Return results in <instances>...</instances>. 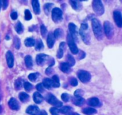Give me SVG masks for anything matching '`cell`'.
Instances as JSON below:
<instances>
[{
    "mask_svg": "<svg viewBox=\"0 0 122 115\" xmlns=\"http://www.w3.org/2000/svg\"><path fill=\"white\" fill-rule=\"evenodd\" d=\"M79 34L82 38L83 42L86 44H90L91 43V32L89 30V28L87 24H82L81 25Z\"/></svg>",
    "mask_w": 122,
    "mask_h": 115,
    "instance_id": "6da1fadb",
    "label": "cell"
},
{
    "mask_svg": "<svg viewBox=\"0 0 122 115\" xmlns=\"http://www.w3.org/2000/svg\"><path fill=\"white\" fill-rule=\"evenodd\" d=\"M92 27L93 30L94 34L97 38V39L99 40L103 39V33L102 30V26L101 25L100 22L96 18H94L92 20Z\"/></svg>",
    "mask_w": 122,
    "mask_h": 115,
    "instance_id": "7a4b0ae2",
    "label": "cell"
},
{
    "mask_svg": "<svg viewBox=\"0 0 122 115\" xmlns=\"http://www.w3.org/2000/svg\"><path fill=\"white\" fill-rule=\"evenodd\" d=\"M93 9L97 16H101L104 14V6L100 0H95L93 1Z\"/></svg>",
    "mask_w": 122,
    "mask_h": 115,
    "instance_id": "3957f363",
    "label": "cell"
},
{
    "mask_svg": "<svg viewBox=\"0 0 122 115\" xmlns=\"http://www.w3.org/2000/svg\"><path fill=\"white\" fill-rule=\"evenodd\" d=\"M66 40H67V44H68V47L71 51L72 52V54L76 55L79 53V49L77 48L76 45L75 44V41L72 38V37L70 34H67V38H66Z\"/></svg>",
    "mask_w": 122,
    "mask_h": 115,
    "instance_id": "277c9868",
    "label": "cell"
},
{
    "mask_svg": "<svg viewBox=\"0 0 122 115\" xmlns=\"http://www.w3.org/2000/svg\"><path fill=\"white\" fill-rule=\"evenodd\" d=\"M49 57L45 54H39L36 56V61L37 64L38 65H43L45 63H46L47 61H48V64L50 66H52L54 65V63H51V60L52 59H48Z\"/></svg>",
    "mask_w": 122,
    "mask_h": 115,
    "instance_id": "5b68a950",
    "label": "cell"
},
{
    "mask_svg": "<svg viewBox=\"0 0 122 115\" xmlns=\"http://www.w3.org/2000/svg\"><path fill=\"white\" fill-rule=\"evenodd\" d=\"M52 18L54 22H60L62 20V11L61 9L55 7L52 10Z\"/></svg>",
    "mask_w": 122,
    "mask_h": 115,
    "instance_id": "8992f818",
    "label": "cell"
},
{
    "mask_svg": "<svg viewBox=\"0 0 122 115\" xmlns=\"http://www.w3.org/2000/svg\"><path fill=\"white\" fill-rule=\"evenodd\" d=\"M77 76H78L79 79L83 83L89 82L91 78V76L90 73L85 70H79L77 73Z\"/></svg>",
    "mask_w": 122,
    "mask_h": 115,
    "instance_id": "52a82bcc",
    "label": "cell"
},
{
    "mask_svg": "<svg viewBox=\"0 0 122 115\" xmlns=\"http://www.w3.org/2000/svg\"><path fill=\"white\" fill-rule=\"evenodd\" d=\"M104 32L109 39L112 38L113 35V26L109 21H105L104 22Z\"/></svg>",
    "mask_w": 122,
    "mask_h": 115,
    "instance_id": "ba28073f",
    "label": "cell"
},
{
    "mask_svg": "<svg viewBox=\"0 0 122 115\" xmlns=\"http://www.w3.org/2000/svg\"><path fill=\"white\" fill-rule=\"evenodd\" d=\"M47 100L48 102V103L50 104L51 105L54 106L57 108H60L62 106V103L61 102V101H59L54 96H53L52 94H49L48 96V98H47Z\"/></svg>",
    "mask_w": 122,
    "mask_h": 115,
    "instance_id": "9c48e42d",
    "label": "cell"
},
{
    "mask_svg": "<svg viewBox=\"0 0 122 115\" xmlns=\"http://www.w3.org/2000/svg\"><path fill=\"white\" fill-rule=\"evenodd\" d=\"M68 29L70 31V34L71 35L72 38L75 41H79V34L76 30V26L73 23H70L68 24Z\"/></svg>",
    "mask_w": 122,
    "mask_h": 115,
    "instance_id": "30bf717a",
    "label": "cell"
},
{
    "mask_svg": "<svg viewBox=\"0 0 122 115\" xmlns=\"http://www.w3.org/2000/svg\"><path fill=\"white\" fill-rule=\"evenodd\" d=\"M113 19L116 25L119 28L122 27V14L119 11L115 10L113 11Z\"/></svg>",
    "mask_w": 122,
    "mask_h": 115,
    "instance_id": "8fae6325",
    "label": "cell"
},
{
    "mask_svg": "<svg viewBox=\"0 0 122 115\" xmlns=\"http://www.w3.org/2000/svg\"><path fill=\"white\" fill-rule=\"evenodd\" d=\"M5 57H6V61H7V63L8 67L10 68H12L13 66H14V55L11 53L10 50H8L6 55H5Z\"/></svg>",
    "mask_w": 122,
    "mask_h": 115,
    "instance_id": "7c38bea8",
    "label": "cell"
},
{
    "mask_svg": "<svg viewBox=\"0 0 122 115\" xmlns=\"http://www.w3.org/2000/svg\"><path fill=\"white\" fill-rule=\"evenodd\" d=\"M8 105L10 106V108L11 110H18L20 109V104L18 103V102L16 100V99L14 98H11V99L8 102Z\"/></svg>",
    "mask_w": 122,
    "mask_h": 115,
    "instance_id": "4fadbf2b",
    "label": "cell"
},
{
    "mask_svg": "<svg viewBox=\"0 0 122 115\" xmlns=\"http://www.w3.org/2000/svg\"><path fill=\"white\" fill-rule=\"evenodd\" d=\"M25 112H26L27 114H30V115H36L37 113L40 112V109L38 106L32 105V106H30L27 108Z\"/></svg>",
    "mask_w": 122,
    "mask_h": 115,
    "instance_id": "5bb4252c",
    "label": "cell"
},
{
    "mask_svg": "<svg viewBox=\"0 0 122 115\" xmlns=\"http://www.w3.org/2000/svg\"><path fill=\"white\" fill-rule=\"evenodd\" d=\"M55 42V37L53 33H49L47 37V45L49 49H52L54 44Z\"/></svg>",
    "mask_w": 122,
    "mask_h": 115,
    "instance_id": "9a60e30c",
    "label": "cell"
},
{
    "mask_svg": "<svg viewBox=\"0 0 122 115\" xmlns=\"http://www.w3.org/2000/svg\"><path fill=\"white\" fill-rule=\"evenodd\" d=\"M69 3L71 4V7L75 10H76V11L81 10L82 9V7H83V5H82L81 3L79 1H70Z\"/></svg>",
    "mask_w": 122,
    "mask_h": 115,
    "instance_id": "2e32d148",
    "label": "cell"
},
{
    "mask_svg": "<svg viewBox=\"0 0 122 115\" xmlns=\"http://www.w3.org/2000/svg\"><path fill=\"white\" fill-rule=\"evenodd\" d=\"M33 100L36 104H41L44 100V98L38 92H36L33 94Z\"/></svg>",
    "mask_w": 122,
    "mask_h": 115,
    "instance_id": "e0dca14e",
    "label": "cell"
},
{
    "mask_svg": "<svg viewBox=\"0 0 122 115\" xmlns=\"http://www.w3.org/2000/svg\"><path fill=\"white\" fill-rule=\"evenodd\" d=\"M32 5L33 10L36 14H40V3L37 0H33L32 1Z\"/></svg>",
    "mask_w": 122,
    "mask_h": 115,
    "instance_id": "ac0fdd59",
    "label": "cell"
},
{
    "mask_svg": "<svg viewBox=\"0 0 122 115\" xmlns=\"http://www.w3.org/2000/svg\"><path fill=\"white\" fill-rule=\"evenodd\" d=\"M87 103L88 104L91 106H93V107H95V106H97L99 104V100L97 98L93 97L91 98L90 99L88 100L87 101Z\"/></svg>",
    "mask_w": 122,
    "mask_h": 115,
    "instance_id": "d6986e66",
    "label": "cell"
},
{
    "mask_svg": "<svg viewBox=\"0 0 122 115\" xmlns=\"http://www.w3.org/2000/svg\"><path fill=\"white\" fill-rule=\"evenodd\" d=\"M60 69L62 72L65 73H68L71 72V66L67 63H62L60 65Z\"/></svg>",
    "mask_w": 122,
    "mask_h": 115,
    "instance_id": "ffe728a7",
    "label": "cell"
},
{
    "mask_svg": "<svg viewBox=\"0 0 122 115\" xmlns=\"http://www.w3.org/2000/svg\"><path fill=\"white\" fill-rule=\"evenodd\" d=\"M42 84H43L44 88H46L48 89V90H50V89H51L53 87L52 81V79H49V78H45V79H44Z\"/></svg>",
    "mask_w": 122,
    "mask_h": 115,
    "instance_id": "44dd1931",
    "label": "cell"
},
{
    "mask_svg": "<svg viewBox=\"0 0 122 115\" xmlns=\"http://www.w3.org/2000/svg\"><path fill=\"white\" fill-rule=\"evenodd\" d=\"M24 60H25V63L26 67L29 69L32 68L33 66V61L32 58L31 57V56H30V55L25 56Z\"/></svg>",
    "mask_w": 122,
    "mask_h": 115,
    "instance_id": "7402d4cb",
    "label": "cell"
},
{
    "mask_svg": "<svg viewBox=\"0 0 122 115\" xmlns=\"http://www.w3.org/2000/svg\"><path fill=\"white\" fill-rule=\"evenodd\" d=\"M83 112L86 115H93L97 113V110L93 108H85L83 110Z\"/></svg>",
    "mask_w": 122,
    "mask_h": 115,
    "instance_id": "603a6c76",
    "label": "cell"
},
{
    "mask_svg": "<svg viewBox=\"0 0 122 115\" xmlns=\"http://www.w3.org/2000/svg\"><path fill=\"white\" fill-rule=\"evenodd\" d=\"M24 44H25V45L26 47H31L35 45L36 41H35V40L34 39V38H26V39L25 40Z\"/></svg>",
    "mask_w": 122,
    "mask_h": 115,
    "instance_id": "cb8c5ba5",
    "label": "cell"
},
{
    "mask_svg": "<svg viewBox=\"0 0 122 115\" xmlns=\"http://www.w3.org/2000/svg\"><path fill=\"white\" fill-rule=\"evenodd\" d=\"M72 102L73 104L76 106H81L85 103V100L83 98H74L72 99Z\"/></svg>",
    "mask_w": 122,
    "mask_h": 115,
    "instance_id": "d4e9b609",
    "label": "cell"
},
{
    "mask_svg": "<svg viewBox=\"0 0 122 115\" xmlns=\"http://www.w3.org/2000/svg\"><path fill=\"white\" fill-rule=\"evenodd\" d=\"M19 98L22 102H26L29 100L30 96H29L28 94H27L25 92H21L19 94Z\"/></svg>",
    "mask_w": 122,
    "mask_h": 115,
    "instance_id": "484cf974",
    "label": "cell"
},
{
    "mask_svg": "<svg viewBox=\"0 0 122 115\" xmlns=\"http://www.w3.org/2000/svg\"><path fill=\"white\" fill-rule=\"evenodd\" d=\"M52 84H53L54 88H58L60 86V80H59L58 76L56 75L53 76L52 78Z\"/></svg>",
    "mask_w": 122,
    "mask_h": 115,
    "instance_id": "4316f807",
    "label": "cell"
},
{
    "mask_svg": "<svg viewBox=\"0 0 122 115\" xmlns=\"http://www.w3.org/2000/svg\"><path fill=\"white\" fill-rule=\"evenodd\" d=\"M15 31L18 34H22L23 33V31H24V27H23V25H22L21 22H17V24L15 26Z\"/></svg>",
    "mask_w": 122,
    "mask_h": 115,
    "instance_id": "83f0119b",
    "label": "cell"
},
{
    "mask_svg": "<svg viewBox=\"0 0 122 115\" xmlns=\"http://www.w3.org/2000/svg\"><path fill=\"white\" fill-rule=\"evenodd\" d=\"M66 59H67V62L66 63L71 67H72V66L75 65V59H74V57H72V55L68 54L67 55V57H66Z\"/></svg>",
    "mask_w": 122,
    "mask_h": 115,
    "instance_id": "f1b7e54d",
    "label": "cell"
},
{
    "mask_svg": "<svg viewBox=\"0 0 122 115\" xmlns=\"http://www.w3.org/2000/svg\"><path fill=\"white\" fill-rule=\"evenodd\" d=\"M63 35V31H62V30H61L60 28H58L56 29L55 30H54V36L55 37V38H56V39H58V38H60L61 37H62Z\"/></svg>",
    "mask_w": 122,
    "mask_h": 115,
    "instance_id": "f546056e",
    "label": "cell"
},
{
    "mask_svg": "<svg viewBox=\"0 0 122 115\" xmlns=\"http://www.w3.org/2000/svg\"><path fill=\"white\" fill-rule=\"evenodd\" d=\"M59 110H60V112L62 113V114H67L68 115V114L71 112L72 108L70 106H64V107H62Z\"/></svg>",
    "mask_w": 122,
    "mask_h": 115,
    "instance_id": "4dcf8cb0",
    "label": "cell"
},
{
    "mask_svg": "<svg viewBox=\"0 0 122 115\" xmlns=\"http://www.w3.org/2000/svg\"><path fill=\"white\" fill-rule=\"evenodd\" d=\"M35 47H36V49L37 50H42L44 48V44L42 41L40 39L37 40L36 44H35Z\"/></svg>",
    "mask_w": 122,
    "mask_h": 115,
    "instance_id": "1f68e13d",
    "label": "cell"
},
{
    "mask_svg": "<svg viewBox=\"0 0 122 115\" xmlns=\"http://www.w3.org/2000/svg\"><path fill=\"white\" fill-rule=\"evenodd\" d=\"M53 6L52 4H46L44 5V11L47 15L49 14V13L50 12V10L52 9V7Z\"/></svg>",
    "mask_w": 122,
    "mask_h": 115,
    "instance_id": "d6a6232c",
    "label": "cell"
},
{
    "mask_svg": "<svg viewBox=\"0 0 122 115\" xmlns=\"http://www.w3.org/2000/svg\"><path fill=\"white\" fill-rule=\"evenodd\" d=\"M38 77V74L36 73H30L28 76V79L32 81V82H35L37 78Z\"/></svg>",
    "mask_w": 122,
    "mask_h": 115,
    "instance_id": "836d02e7",
    "label": "cell"
},
{
    "mask_svg": "<svg viewBox=\"0 0 122 115\" xmlns=\"http://www.w3.org/2000/svg\"><path fill=\"white\" fill-rule=\"evenodd\" d=\"M83 94H84V91L81 90V89L76 90L75 92V93H74V95H75V96L76 98H82Z\"/></svg>",
    "mask_w": 122,
    "mask_h": 115,
    "instance_id": "e575fe53",
    "label": "cell"
},
{
    "mask_svg": "<svg viewBox=\"0 0 122 115\" xmlns=\"http://www.w3.org/2000/svg\"><path fill=\"white\" fill-rule=\"evenodd\" d=\"M14 46L17 49H19L20 48V40L19 39V38L17 37V36H15L14 40Z\"/></svg>",
    "mask_w": 122,
    "mask_h": 115,
    "instance_id": "d590c367",
    "label": "cell"
},
{
    "mask_svg": "<svg viewBox=\"0 0 122 115\" xmlns=\"http://www.w3.org/2000/svg\"><path fill=\"white\" fill-rule=\"evenodd\" d=\"M24 14H25V20H30L32 16V14L28 10H25L24 11Z\"/></svg>",
    "mask_w": 122,
    "mask_h": 115,
    "instance_id": "8d00e7d4",
    "label": "cell"
},
{
    "mask_svg": "<svg viewBox=\"0 0 122 115\" xmlns=\"http://www.w3.org/2000/svg\"><path fill=\"white\" fill-rule=\"evenodd\" d=\"M24 89H25L26 91H30V90L32 89L33 86L30 83L25 82H24Z\"/></svg>",
    "mask_w": 122,
    "mask_h": 115,
    "instance_id": "74e56055",
    "label": "cell"
},
{
    "mask_svg": "<svg viewBox=\"0 0 122 115\" xmlns=\"http://www.w3.org/2000/svg\"><path fill=\"white\" fill-rule=\"evenodd\" d=\"M40 32H41V34H42V36H43V37H45V36H46L48 31H47V29L45 26H44V25L41 26V27H40Z\"/></svg>",
    "mask_w": 122,
    "mask_h": 115,
    "instance_id": "f35d334b",
    "label": "cell"
},
{
    "mask_svg": "<svg viewBox=\"0 0 122 115\" xmlns=\"http://www.w3.org/2000/svg\"><path fill=\"white\" fill-rule=\"evenodd\" d=\"M14 86L15 88L17 90H20L22 88V82H21V81H20L19 79H17L14 83Z\"/></svg>",
    "mask_w": 122,
    "mask_h": 115,
    "instance_id": "ab89813d",
    "label": "cell"
},
{
    "mask_svg": "<svg viewBox=\"0 0 122 115\" xmlns=\"http://www.w3.org/2000/svg\"><path fill=\"white\" fill-rule=\"evenodd\" d=\"M69 82H70V84L72 86L75 87L78 85V81L77 79L75 78V77H71V79H69Z\"/></svg>",
    "mask_w": 122,
    "mask_h": 115,
    "instance_id": "60d3db41",
    "label": "cell"
},
{
    "mask_svg": "<svg viewBox=\"0 0 122 115\" xmlns=\"http://www.w3.org/2000/svg\"><path fill=\"white\" fill-rule=\"evenodd\" d=\"M50 112L52 115H59V112H60V110L57 108L54 107V108H50Z\"/></svg>",
    "mask_w": 122,
    "mask_h": 115,
    "instance_id": "b9f144b4",
    "label": "cell"
},
{
    "mask_svg": "<svg viewBox=\"0 0 122 115\" xmlns=\"http://www.w3.org/2000/svg\"><path fill=\"white\" fill-rule=\"evenodd\" d=\"M36 89L40 92H43L44 90V87L43 84L42 83H38V84H37Z\"/></svg>",
    "mask_w": 122,
    "mask_h": 115,
    "instance_id": "7bdbcfd3",
    "label": "cell"
},
{
    "mask_svg": "<svg viewBox=\"0 0 122 115\" xmlns=\"http://www.w3.org/2000/svg\"><path fill=\"white\" fill-rule=\"evenodd\" d=\"M61 98L64 102H68L69 100V95L67 93H62L61 96Z\"/></svg>",
    "mask_w": 122,
    "mask_h": 115,
    "instance_id": "ee69618b",
    "label": "cell"
},
{
    "mask_svg": "<svg viewBox=\"0 0 122 115\" xmlns=\"http://www.w3.org/2000/svg\"><path fill=\"white\" fill-rule=\"evenodd\" d=\"M64 51H65V50H62V49H58V50L57 52V57L58 58V59H61V58L63 57Z\"/></svg>",
    "mask_w": 122,
    "mask_h": 115,
    "instance_id": "f6af8a7d",
    "label": "cell"
},
{
    "mask_svg": "<svg viewBox=\"0 0 122 115\" xmlns=\"http://www.w3.org/2000/svg\"><path fill=\"white\" fill-rule=\"evenodd\" d=\"M10 16H11V18L12 20H16L18 18V13L16 11H12L10 14Z\"/></svg>",
    "mask_w": 122,
    "mask_h": 115,
    "instance_id": "bcb514c9",
    "label": "cell"
},
{
    "mask_svg": "<svg viewBox=\"0 0 122 115\" xmlns=\"http://www.w3.org/2000/svg\"><path fill=\"white\" fill-rule=\"evenodd\" d=\"M78 54L80 55V57H79V59H83V58H85V52H83L82 50H79Z\"/></svg>",
    "mask_w": 122,
    "mask_h": 115,
    "instance_id": "7dc6e473",
    "label": "cell"
},
{
    "mask_svg": "<svg viewBox=\"0 0 122 115\" xmlns=\"http://www.w3.org/2000/svg\"><path fill=\"white\" fill-rule=\"evenodd\" d=\"M8 4H9L8 1H2V6H3V9L4 10H6V8L8 6Z\"/></svg>",
    "mask_w": 122,
    "mask_h": 115,
    "instance_id": "c3c4849f",
    "label": "cell"
},
{
    "mask_svg": "<svg viewBox=\"0 0 122 115\" xmlns=\"http://www.w3.org/2000/svg\"><path fill=\"white\" fill-rule=\"evenodd\" d=\"M65 48H66V43L65 42H62L60 44V46H59V49H62V50H65Z\"/></svg>",
    "mask_w": 122,
    "mask_h": 115,
    "instance_id": "681fc988",
    "label": "cell"
},
{
    "mask_svg": "<svg viewBox=\"0 0 122 115\" xmlns=\"http://www.w3.org/2000/svg\"><path fill=\"white\" fill-rule=\"evenodd\" d=\"M52 73V69L51 67H48V68H47V69L46 70V73L47 75H50Z\"/></svg>",
    "mask_w": 122,
    "mask_h": 115,
    "instance_id": "f907efd6",
    "label": "cell"
},
{
    "mask_svg": "<svg viewBox=\"0 0 122 115\" xmlns=\"http://www.w3.org/2000/svg\"><path fill=\"white\" fill-rule=\"evenodd\" d=\"M38 115H48V114L45 110H41V111H40Z\"/></svg>",
    "mask_w": 122,
    "mask_h": 115,
    "instance_id": "816d5d0a",
    "label": "cell"
},
{
    "mask_svg": "<svg viewBox=\"0 0 122 115\" xmlns=\"http://www.w3.org/2000/svg\"><path fill=\"white\" fill-rule=\"evenodd\" d=\"M67 115H80L79 114H78V113H76V112H71V113H69V114H68Z\"/></svg>",
    "mask_w": 122,
    "mask_h": 115,
    "instance_id": "f5cc1de1",
    "label": "cell"
},
{
    "mask_svg": "<svg viewBox=\"0 0 122 115\" xmlns=\"http://www.w3.org/2000/svg\"><path fill=\"white\" fill-rule=\"evenodd\" d=\"M2 6V1H0V10H1V7Z\"/></svg>",
    "mask_w": 122,
    "mask_h": 115,
    "instance_id": "db71d44e",
    "label": "cell"
},
{
    "mask_svg": "<svg viewBox=\"0 0 122 115\" xmlns=\"http://www.w3.org/2000/svg\"><path fill=\"white\" fill-rule=\"evenodd\" d=\"M1 106H0V112H1Z\"/></svg>",
    "mask_w": 122,
    "mask_h": 115,
    "instance_id": "11a10c76",
    "label": "cell"
},
{
    "mask_svg": "<svg viewBox=\"0 0 122 115\" xmlns=\"http://www.w3.org/2000/svg\"></svg>",
    "mask_w": 122,
    "mask_h": 115,
    "instance_id": "9f6ffc18",
    "label": "cell"
}]
</instances>
